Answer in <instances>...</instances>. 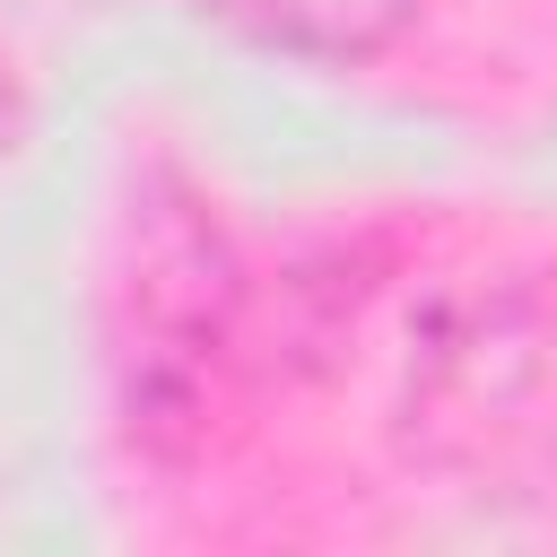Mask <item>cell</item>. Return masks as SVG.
<instances>
[{
    "label": "cell",
    "mask_w": 557,
    "mask_h": 557,
    "mask_svg": "<svg viewBox=\"0 0 557 557\" xmlns=\"http://www.w3.org/2000/svg\"><path fill=\"white\" fill-rule=\"evenodd\" d=\"M209 26H226L252 52H287V61H366L383 52L418 0H191Z\"/></svg>",
    "instance_id": "cell-1"
}]
</instances>
